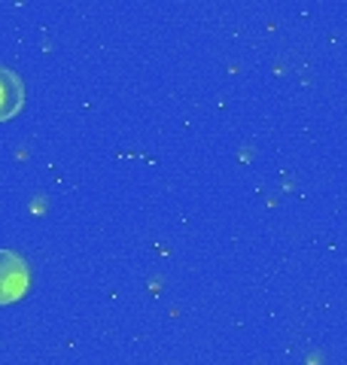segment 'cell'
Here are the masks:
<instances>
[{
  "mask_svg": "<svg viewBox=\"0 0 347 365\" xmlns=\"http://www.w3.org/2000/svg\"><path fill=\"white\" fill-rule=\"evenodd\" d=\"M21 107H25V83L9 67H0V122L13 119Z\"/></svg>",
  "mask_w": 347,
  "mask_h": 365,
  "instance_id": "2",
  "label": "cell"
},
{
  "mask_svg": "<svg viewBox=\"0 0 347 365\" xmlns=\"http://www.w3.org/2000/svg\"><path fill=\"white\" fill-rule=\"evenodd\" d=\"M31 289V265L13 250H0V304L25 299Z\"/></svg>",
  "mask_w": 347,
  "mask_h": 365,
  "instance_id": "1",
  "label": "cell"
}]
</instances>
